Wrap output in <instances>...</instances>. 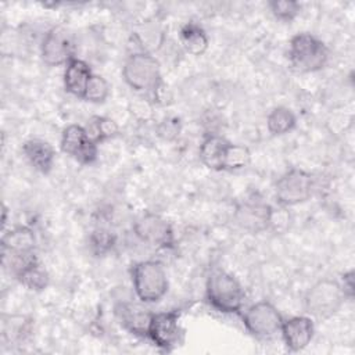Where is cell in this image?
Returning a JSON list of instances; mask_svg holds the SVG:
<instances>
[{
    "mask_svg": "<svg viewBox=\"0 0 355 355\" xmlns=\"http://www.w3.org/2000/svg\"><path fill=\"white\" fill-rule=\"evenodd\" d=\"M122 76L129 87L148 96H157L164 86L161 65L148 51L130 54L123 62Z\"/></svg>",
    "mask_w": 355,
    "mask_h": 355,
    "instance_id": "6da1fadb",
    "label": "cell"
},
{
    "mask_svg": "<svg viewBox=\"0 0 355 355\" xmlns=\"http://www.w3.org/2000/svg\"><path fill=\"white\" fill-rule=\"evenodd\" d=\"M205 294L211 306L222 313H239L245 300L240 282L223 270H215L209 275Z\"/></svg>",
    "mask_w": 355,
    "mask_h": 355,
    "instance_id": "7a4b0ae2",
    "label": "cell"
},
{
    "mask_svg": "<svg viewBox=\"0 0 355 355\" xmlns=\"http://www.w3.org/2000/svg\"><path fill=\"white\" fill-rule=\"evenodd\" d=\"M133 290L137 298L144 304L158 302L168 291V276L159 261H140L130 270Z\"/></svg>",
    "mask_w": 355,
    "mask_h": 355,
    "instance_id": "3957f363",
    "label": "cell"
},
{
    "mask_svg": "<svg viewBox=\"0 0 355 355\" xmlns=\"http://www.w3.org/2000/svg\"><path fill=\"white\" fill-rule=\"evenodd\" d=\"M288 60L297 72H316L326 67L329 61V49L315 35L302 32L291 37Z\"/></svg>",
    "mask_w": 355,
    "mask_h": 355,
    "instance_id": "277c9868",
    "label": "cell"
},
{
    "mask_svg": "<svg viewBox=\"0 0 355 355\" xmlns=\"http://www.w3.org/2000/svg\"><path fill=\"white\" fill-rule=\"evenodd\" d=\"M345 294L338 282L322 279L306 291L304 306L308 315L315 319L324 320L336 315L345 301Z\"/></svg>",
    "mask_w": 355,
    "mask_h": 355,
    "instance_id": "5b68a950",
    "label": "cell"
},
{
    "mask_svg": "<svg viewBox=\"0 0 355 355\" xmlns=\"http://www.w3.org/2000/svg\"><path fill=\"white\" fill-rule=\"evenodd\" d=\"M313 191V176L298 168L284 172L275 183L276 200L282 207H291L306 201Z\"/></svg>",
    "mask_w": 355,
    "mask_h": 355,
    "instance_id": "8992f818",
    "label": "cell"
},
{
    "mask_svg": "<svg viewBox=\"0 0 355 355\" xmlns=\"http://www.w3.org/2000/svg\"><path fill=\"white\" fill-rule=\"evenodd\" d=\"M273 207L258 194H251L241 200L233 214L236 225L251 234H258L269 229Z\"/></svg>",
    "mask_w": 355,
    "mask_h": 355,
    "instance_id": "52a82bcc",
    "label": "cell"
},
{
    "mask_svg": "<svg viewBox=\"0 0 355 355\" xmlns=\"http://www.w3.org/2000/svg\"><path fill=\"white\" fill-rule=\"evenodd\" d=\"M283 318L277 308L269 301L252 304L243 315L245 330L257 338H269L280 331Z\"/></svg>",
    "mask_w": 355,
    "mask_h": 355,
    "instance_id": "ba28073f",
    "label": "cell"
},
{
    "mask_svg": "<svg viewBox=\"0 0 355 355\" xmlns=\"http://www.w3.org/2000/svg\"><path fill=\"white\" fill-rule=\"evenodd\" d=\"M133 232L143 243L157 248H171L175 243L171 223L154 212L141 214L133 223Z\"/></svg>",
    "mask_w": 355,
    "mask_h": 355,
    "instance_id": "9c48e42d",
    "label": "cell"
},
{
    "mask_svg": "<svg viewBox=\"0 0 355 355\" xmlns=\"http://www.w3.org/2000/svg\"><path fill=\"white\" fill-rule=\"evenodd\" d=\"M73 39L69 31L54 26L44 35L40 44V57L49 67L67 65L73 55Z\"/></svg>",
    "mask_w": 355,
    "mask_h": 355,
    "instance_id": "30bf717a",
    "label": "cell"
},
{
    "mask_svg": "<svg viewBox=\"0 0 355 355\" xmlns=\"http://www.w3.org/2000/svg\"><path fill=\"white\" fill-rule=\"evenodd\" d=\"M179 318L180 312L176 309L151 313L147 337L153 341L155 347L162 351H171L179 343Z\"/></svg>",
    "mask_w": 355,
    "mask_h": 355,
    "instance_id": "8fae6325",
    "label": "cell"
},
{
    "mask_svg": "<svg viewBox=\"0 0 355 355\" xmlns=\"http://www.w3.org/2000/svg\"><path fill=\"white\" fill-rule=\"evenodd\" d=\"M62 153L73 158L82 165H90L97 159L98 148L86 129L80 125H69L62 130L60 141Z\"/></svg>",
    "mask_w": 355,
    "mask_h": 355,
    "instance_id": "7c38bea8",
    "label": "cell"
},
{
    "mask_svg": "<svg viewBox=\"0 0 355 355\" xmlns=\"http://www.w3.org/2000/svg\"><path fill=\"white\" fill-rule=\"evenodd\" d=\"M280 333L288 351H302L313 338V320L308 316H293L286 320L283 319Z\"/></svg>",
    "mask_w": 355,
    "mask_h": 355,
    "instance_id": "4fadbf2b",
    "label": "cell"
},
{
    "mask_svg": "<svg viewBox=\"0 0 355 355\" xmlns=\"http://www.w3.org/2000/svg\"><path fill=\"white\" fill-rule=\"evenodd\" d=\"M115 315L119 323L132 334L147 337L151 312L132 301H121L115 305Z\"/></svg>",
    "mask_w": 355,
    "mask_h": 355,
    "instance_id": "5bb4252c",
    "label": "cell"
},
{
    "mask_svg": "<svg viewBox=\"0 0 355 355\" xmlns=\"http://www.w3.org/2000/svg\"><path fill=\"white\" fill-rule=\"evenodd\" d=\"M36 252V237L31 227L18 226L3 236L1 254L3 255H24Z\"/></svg>",
    "mask_w": 355,
    "mask_h": 355,
    "instance_id": "9a60e30c",
    "label": "cell"
},
{
    "mask_svg": "<svg viewBox=\"0 0 355 355\" xmlns=\"http://www.w3.org/2000/svg\"><path fill=\"white\" fill-rule=\"evenodd\" d=\"M22 153L37 172L47 175L53 169L55 153L50 143L42 139H29L22 144Z\"/></svg>",
    "mask_w": 355,
    "mask_h": 355,
    "instance_id": "2e32d148",
    "label": "cell"
},
{
    "mask_svg": "<svg viewBox=\"0 0 355 355\" xmlns=\"http://www.w3.org/2000/svg\"><path fill=\"white\" fill-rule=\"evenodd\" d=\"M93 72L89 64L80 58L73 57L67 65L64 71V86L68 93L75 97L83 98L86 86L92 78Z\"/></svg>",
    "mask_w": 355,
    "mask_h": 355,
    "instance_id": "e0dca14e",
    "label": "cell"
},
{
    "mask_svg": "<svg viewBox=\"0 0 355 355\" xmlns=\"http://www.w3.org/2000/svg\"><path fill=\"white\" fill-rule=\"evenodd\" d=\"M227 140L219 135L209 133L204 137L200 144V159L201 162L214 171H222V159L225 154V148L227 146Z\"/></svg>",
    "mask_w": 355,
    "mask_h": 355,
    "instance_id": "ac0fdd59",
    "label": "cell"
},
{
    "mask_svg": "<svg viewBox=\"0 0 355 355\" xmlns=\"http://www.w3.org/2000/svg\"><path fill=\"white\" fill-rule=\"evenodd\" d=\"M180 40L184 50L191 55H202L209 44L205 31L197 24H186L180 31Z\"/></svg>",
    "mask_w": 355,
    "mask_h": 355,
    "instance_id": "d6986e66",
    "label": "cell"
},
{
    "mask_svg": "<svg viewBox=\"0 0 355 355\" xmlns=\"http://www.w3.org/2000/svg\"><path fill=\"white\" fill-rule=\"evenodd\" d=\"M89 137L94 143H101L104 140L114 139L119 135V126L118 123L110 118L103 115H94L87 121V125L85 126Z\"/></svg>",
    "mask_w": 355,
    "mask_h": 355,
    "instance_id": "ffe728a7",
    "label": "cell"
},
{
    "mask_svg": "<svg viewBox=\"0 0 355 355\" xmlns=\"http://www.w3.org/2000/svg\"><path fill=\"white\" fill-rule=\"evenodd\" d=\"M297 125V118L294 112L287 107H276L273 108L268 118H266V126L268 130L273 136H282L288 132H291Z\"/></svg>",
    "mask_w": 355,
    "mask_h": 355,
    "instance_id": "44dd1931",
    "label": "cell"
},
{
    "mask_svg": "<svg viewBox=\"0 0 355 355\" xmlns=\"http://www.w3.org/2000/svg\"><path fill=\"white\" fill-rule=\"evenodd\" d=\"M22 286H25L28 290L32 291H42L49 286L50 276L44 266L36 261L35 263L25 268L17 277H15Z\"/></svg>",
    "mask_w": 355,
    "mask_h": 355,
    "instance_id": "7402d4cb",
    "label": "cell"
},
{
    "mask_svg": "<svg viewBox=\"0 0 355 355\" xmlns=\"http://www.w3.org/2000/svg\"><path fill=\"white\" fill-rule=\"evenodd\" d=\"M251 162V151L243 144L227 143L222 159V171H239Z\"/></svg>",
    "mask_w": 355,
    "mask_h": 355,
    "instance_id": "603a6c76",
    "label": "cell"
},
{
    "mask_svg": "<svg viewBox=\"0 0 355 355\" xmlns=\"http://www.w3.org/2000/svg\"><path fill=\"white\" fill-rule=\"evenodd\" d=\"M115 245V234L105 227H97L89 236L90 251L96 257H103L108 254Z\"/></svg>",
    "mask_w": 355,
    "mask_h": 355,
    "instance_id": "cb8c5ba5",
    "label": "cell"
},
{
    "mask_svg": "<svg viewBox=\"0 0 355 355\" xmlns=\"http://www.w3.org/2000/svg\"><path fill=\"white\" fill-rule=\"evenodd\" d=\"M110 92H111V87H110V83L107 82V79L103 78L101 75L93 73L86 86L83 100L93 103V104H100L108 98Z\"/></svg>",
    "mask_w": 355,
    "mask_h": 355,
    "instance_id": "d4e9b609",
    "label": "cell"
},
{
    "mask_svg": "<svg viewBox=\"0 0 355 355\" xmlns=\"http://www.w3.org/2000/svg\"><path fill=\"white\" fill-rule=\"evenodd\" d=\"M269 8L277 19L291 21L300 14L301 4L293 0H273L269 1Z\"/></svg>",
    "mask_w": 355,
    "mask_h": 355,
    "instance_id": "484cf974",
    "label": "cell"
},
{
    "mask_svg": "<svg viewBox=\"0 0 355 355\" xmlns=\"http://www.w3.org/2000/svg\"><path fill=\"white\" fill-rule=\"evenodd\" d=\"M29 327L31 324L29 322H25V318H18V320H15V318L10 316V322H3V336L7 337L10 341L22 340L25 334L29 333Z\"/></svg>",
    "mask_w": 355,
    "mask_h": 355,
    "instance_id": "4316f807",
    "label": "cell"
},
{
    "mask_svg": "<svg viewBox=\"0 0 355 355\" xmlns=\"http://www.w3.org/2000/svg\"><path fill=\"white\" fill-rule=\"evenodd\" d=\"M130 114L140 122H147L154 116V101L147 97H137L129 104Z\"/></svg>",
    "mask_w": 355,
    "mask_h": 355,
    "instance_id": "83f0119b",
    "label": "cell"
},
{
    "mask_svg": "<svg viewBox=\"0 0 355 355\" xmlns=\"http://www.w3.org/2000/svg\"><path fill=\"white\" fill-rule=\"evenodd\" d=\"M182 130V123L179 118L168 116L164 118L157 126V135L164 140H175Z\"/></svg>",
    "mask_w": 355,
    "mask_h": 355,
    "instance_id": "f1b7e54d",
    "label": "cell"
},
{
    "mask_svg": "<svg viewBox=\"0 0 355 355\" xmlns=\"http://www.w3.org/2000/svg\"><path fill=\"white\" fill-rule=\"evenodd\" d=\"M341 287H343V291L345 294L347 298H352L354 297V272L349 270L347 273L343 275L341 277Z\"/></svg>",
    "mask_w": 355,
    "mask_h": 355,
    "instance_id": "f546056e",
    "label": "cell"
},
{
    "mask_svg": "<svg viewBox=\"0 0 355 355\" xmlns=\"http://www.w3.org/2000/svg\"><path fill=\"white\" fill-rule=\"evenodd\" d=\"M6 216H7V208H6V207H3V219H1L3 225H6Z\"/></svg>",
    "mask_w": 355,
    "mask_h": 355,
    "instance_id": "4dcf8cb0",
    "label": "cell"
}]
</instances>
